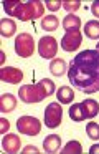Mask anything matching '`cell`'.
<instances>
[{
	"label": "cell",
	"mask_w": 99,
	"mask_h": 154,
	"mask_svg": "<svg viewBox=\"0 0 99 154\" xmlns=\"http://www.w3.org/2000/svg\"><path fill=\"white\" fill-rule=\"evenodd\" d=\"M81 7V2H79V0H64V2H63V8H64L66 12H76L78 10V8Z\"/></svg>",
	"instance_id": "603a6c76"
},
{
	"label": "cell",
	"mask_w": 99,
	"mask_h": 154,
	"mask_svg": "<svg viewBox=\"0 0 99 154\" xmlns=\"http://www.w3.org/2000/svg\"><path fill=\"white\" fill-rule=\"evenodd\" d=\"M56 51H58V42L55 40V37H43L38 42V53L41 58H55Z\"/></svg>",
	"instance_id": "52a82bcc"
},
{
	"label": "cell",
	"mask_w": 99,
	"mask_h": 154,
	"mask_svg": "<svg viewBox=\"0 0 99 154\" xmlns=\"http://www.w3.org/2000/svg\"><path fill=\"white\" fill-rule=\"evenodd\" d=\"M91 14L94 15L96 18H99V0H94L91 4Z\"/></svg>",
	"instance_id": "484cf974"
},
{
	"label": "cell",
	"mask_w": 99,
	"mask_h": 154,
	"mask_svg": "<svg viewBox=\"0 0 99 154\" xmlns=\"http://www.w3.org/2000/svg\"><path fill=\"white\" fill-rule=\"evenodd\" d=\"M86 134H88L89 139H92V141H99V124H98V123H94V121L88 123V126H86Z\"/></svg>",
	"instance_id": "7402d4cb"
},
{
	"label": "cell",
	"mask_w": 99,
	"mask_h": 154,
	"mask_svg": "<svg viewBox=\"0 0 99 154\" xmlns=\"http://www.w3.org/2000/svg\"><path fill=\"white\" fill-rule=\"evenodd\" d=\"M69 118H71V121H74V123L84 121V116H82V111H81V104H73V106L69 108Z\"/></svg>",
	"instance_id": "44dd1931"
},
{
	"label": "cell",
	"mask_w": 99,
	"mask_h": 154,
	"mask_svg": "<svg viewBox=\"0 0 99 154\" xmlns=\"http://www.w3.org/2000/svg\"><path fill=\"white\" fill-rule=\"evenodd\" d=\"M23 152H38V149H36L35 146H26L25 149H23Z\"/></svg>",
	"instance_id": "4316f807"
},
{
	"label": "cell",
	"mask_w": 99,
	"mask_h": 154,
	"mask_svg": "<svg viewBox=\"0 0 99 154\" xmlns=\"http://www.w3.org/2000/svg\"><path fill=\"white\" fill-rule=\"evenodd\" d=\"M16 129L26 136H36L41 129V123L33 116H22L16 121Z\"/></svg>",
	"instance_id": "8992f818"
},
{
	"label": "cell",
	"mask_w": 99,
	"mask_h": 154,
	"mask_svg": "<svg viewBox=\"0 0 99 154\" xmlns=\"http://www.w3.org/2000/svg\"><path fill=\"white\" fill-rule=\"evenodd\" d=\"M16 32V25L13 20H8V18H3L0 22V33H2L3 38H8V37H13Z\"/></svg>",
	"instance_id": "e0dca14e"
},
{
	"label": "cell",
	"mask_w": 99,
	"mask_h": 154,
	"mask_svg": "<svg viewBox=\"0 0 99 154\" xmlns=\"http://www.w3.org/2000/svg\"><path fill=\"white\" fill-rule=\"evenodd\" d=\"M81 27V18L74 14H68L64 18H63V28L66 32H71V30H79Z\"/></svg>",
	"instance_id": "9a60e30c"
},
{
	"label": "cell",
	"mask_w": 99,
	"mask_h": 154,
	"mask_svg": "<svg viewBox=\"0 0 99 154\" xmlns=\"http://www.w3.org/2000/svg\"><path fill=\"white\" fill-rule=\"evenodd\" d=\"M68 80L86 94L99 91V50L79 51L68 66Z\"/></svg>",
	"instance_id": "6da1fadb"
},
{
	"label": "cell",
	"mask_w": 99,
	"mask_h": 154,
	"mask_svg": "<svg viewBox=\"0 0 99 154\" xmlns=\"http://www.w3.org/2000/svg\"><path fill=\"white\" fill-rule=\"evenodd\" d=\"M82 43V38H81V33L79 30H71V32H66L64 37L61 38V48L68 53H73L76 51Z\"/></svg>",
	"instance_id": "ba28073f"
},
{
	"label": "cell",
	"mask_w": 99,
	"mask_h": 154,
	"mask_svg": "<svg viewBox=\"0 0 99 154\" xmlns=\"http://www.w3.org/2000/svg\"><path fill=\"white\" fill-rule=\"evenodd\" d=\"M0 80L10 85H18L23 80V71L15 66H2L0 68Z\"/></svg>",
	"instance_id": "9c48e42d"
},
{
	"label": "cell",
	"mask_w": 99,
	"mask_h": 154,
	"mask_svg": "<svg viewBox=\"0 0 99 154\" xmlns=\"http://www.w3.org/2000/svg\"><path fill=\"white\" fill-rule=\"evenodd\" d=\"M16 108V98L13 94L7 93L0 96V111L2 113H12Z\"/></svg>",
	"instance_id": "5bb4252c"
},
{
	"label": "cell",
	"mask_w": 99,
	"mask_h": 154,
	"mask_svg": "<svg viewBox=\"0 0 99 154\" xmlns=\"http://www.w3.org/2000/svg\"><path fill=\"white\" fill-rule=\"evenodd\" d=\"M81 104V111H82V116L84 119H91V118H96L99 113V104L96 100H86L82 101Z\"/></svg>",
	"instance_id": "8fae6325"
},
{
	"label": "cell",
	"mask_w": 99,
	"mask_h": 154,
	"mask_svg": "<svg viewBox=\"0 0 99 154\" xmlns=\"http://www.w3.org/2000/svg\"><path fill=\"white\" fill-rule=\"evenodd\" d=\"M61 118H63V108L61 104L58 103H50L45 109V124L50 128V129H55L61 124Z\"/></svg>",
	"instance_id": "5b68a950"
},
{
	"label": "cell",
	"mask_w": 99,
	"mask_h": 154,
	"mask_svg": "<svg viewBox=\"0 0 99 154\" xmlns=\"http://www.w3.org/2000/svg\"><path fill=\"white\" fill-rule=\"evenodd\" d=\"M68 71V65L63 58H53L51 63H50V73L53 76H63V75Z\"/></svg>",
	"instance_id": "4fadbf2b"
},
{
	"label": "cell",
	"mask_w": 99,
	"mask_h": 154,
	"mask_svg": "<svg viewBox=\"0 0 99 154\" xmlns=\"http://www.w3.org/2000/svg\"><path fill=\"white\" fill-rule=\"evenodd\" d=\"M58 25H59V22L55 15H46V17L41 18V28L45 32H55L58 28Z\"/></svg>",
	"instance_id": "d6986e66"
},
{
	"label": "cell",
	"mask_w": 99,
	"mask_h": 154,
	"mask_svg": "<svg viewBox=\"0 0 99 154\" xmlns=\"http://www.w3.org/2000/svg\"><path fill=\"white\" fill-rule=\"evenodd\" d=\"M96 50H99V43H98V45H96Z\"/></svg>",
	"instance_id": "f1b7e54d"
},
{
	"label": "cell",
	"mask_w": 99,
	"mask_h": 154,
	"mask_svg": "<svg viewBox=\"0 0 99 154\" xmlns=\"http://www.w3.org/2000/svg\"><path fill=\"white\" fill-rule=\"evenodd\" d=\"M10 129V123L5 119V118H0V133L7 134V131Z\"/></svg>",
	"instance_id": "d4e9b609"
},
{
	"label": "cell",
	"mask_w": 99,
	"mask_h": 154,
	"mask_svg": "<svg viewBox=\"0 0 99 154\" xmlns=\"http://www.w3.org/2000/svg\"><path fill=\"white\" fill-rule=\"evenodd\" d=\"M89 152H91V154H96V152H99V144H92V146L89 147Z\"/></svg>",
	"instance_id": "83f0119b"
},
{
	"label": "cell",
	"mask_w": 99,
	"mask_h": 154,
	"mask_svg": "<svg viewBox=\"0 0 99 154\" xmlns=\"http://www.w3.org/2000/svg\"><path fill=\"white\" fill-rule=\"evenodd\" d=\"M56 98H58V101H59L61 104H69V103H73V100H74L73 88H69V86H61L58 91H56Z\"/></svg>",
	"instance_id": "2e32d148"
},
{
	"label": "cell",
	"mask_w": 99,
	"mask_h": 154,
	"mask_svg": "<svg viewBox=\"0 0 99 154\" xmlns=\"http://www.w3.org/2000/svg\"><path fill=\"white\" fill-rule=\"evenodd\" d=\"M59 144H61V137L58 134H50L43 141V151L48 154H53L56 151H59Z\"/></svg>",
	"instance_id": "7c38bea8"
},
{
	"label": "cell",
	"mask_w": 99,
	"mask_h": 154,
	"mask_svg": "<svg viewBox=\"0 0 99 154\" xmlns=\"http://www.w3.org/2000/svg\"><path fill=\"white\" fill-rule=\"evenodd\" d=\"M61 152L63 154H71V152L73 154H81L82 147H81V144H79V141H69V143L61 149Z\"/></svg>",
	"instance_id": "ffe728a7"
},
{
	"label": "cell",
	"mask_w": 99,
	"mask_h": 154,
	"mask_svg": "<svg viewBox=\"0 0 99 154\" xmlns=\"http://www.w3.org/2000/svg\"><path fill=\"white\" fill-rule=\"evenodd\" d=\"M20 144H22V141H20V137L16 136V134H5L2 139V149L5 151L7 154H15L20 151Z\"/></svg>",
	"instance_id": "30bf717a"
},
{
	"label": "cell",
	"mask_w": 99,
	"mask_h": 154,
	"mask_svg": "<svg viewBox=\"0 0 99 154\" xmlns=\"http://www.w3.org/2000/svg\"><path fill=\"white\" fill-rule=\"evenodd\" d=\"M45 5L50 12H56L59 10V7H63V2H59V0H46Z\"/></svg>",
	"instance_id": "cb8c5ba5"
},
{
	"label": "cell",
	"mask_w": 99,
	"mask_h": 154,
	"mask_svg": "<svg viewBox=\"0 0 99 154\" xmlns=\"http://www.w3.org/2000/svg\"><path fill=\"white\" fill-rule=\"evenodd\" d=\"M35 51V40L30 33H20L15 38V53L22 58H28Z\"/></svg>",
	"instance_id": "277c9868"
},
{
	"label": "cell",
	"mask_w": 99,
	"mask_h": 154,
	"mask_svg": "<svg viewBox=\"0 0 99 154\" xmlns=\"http://www.w3.org/2000/svg\"><path fill=\"white\" fill-rule=\"evenodd\" d=\"M56 93L55 90V83L50 78L38 81L36 85H23L18 90V96L23 103L26 104H35V103H41L46 96Z\"/></svg>",
	"instance_id": "3957f363"
},
{
	"label": "cell",
	"mask_w": 99,
	"mask_h": 154,
	"mask_svg": "<svg viewBox=\"0 0 99 154\" xmlns=\"http://www.w3.org/2000/svg\"><path fill=\"white\" fill-rule=\"evenodd\" d=\"M84 33L91 40H98L99 38V20H89L84 25Z\"/></svg>",
	"instance_id": "ac0fdd59"
},
{
	"label": "cell",
	"mask_w": 99,
	"mask_h": 154,
	"mask_svg": "<svg viewBox=\"0 0 99 154\" xmlns=\"http://www.w3.org/2000/svg\"><path fill=\"white\" fill-rule=\"evenodd\" d=\"M3 8L10 17L18 18L20 22H32L43 17L45 5L40 0H28V2H20V0H5Z\"/></svg>",
	"instance_id": "7a4b0ae2"
}]
</instances>
